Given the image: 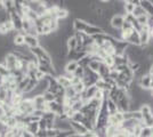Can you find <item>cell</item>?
<instances>
[{
	"label": "cell",
	"instance_id": "obj_5",
	"mask_svg": "<svg viewBox=\"0 0 153 137\" xmlns=\"http://www.w3.org/2000/svg\"><path fill=\"white\" fill-rule=\"evenodd\" d=\"M47 111L51 112V113L56 114L57 117H59L63 114V104H59L56 101L51 102V103H47Z\"/></svg>",
	"mask_w": 153,
	"mask_h": 137
},
{
	"label": "cell",
	"instance_id": "obj_29",
	"mask_svg": "<svg viewBox=\"0 0 153 137\" xmlns=\"http://www.w3.org/2000/svg\"><path fill=\"white\" fill-rule=\"evenodd\" d=\"M103 63L108 66V69H113L114 67V56H106L105 59H103Z\"/></svg>",
	"mask_w": 153,
	"mask_h": 137
},
{
	"label": "cell",
	"instance_id": "obj_30",
	"mask_svg": "<svg viewBox=\"0 0 153 137\" xmlns=\"http://www.w3.org/2000/svg\"><path fill=\"white\" fill-rule=\"evenodd\" d=\"M44 98H45L46 103H51V102L56 101V95L51 93V91H46V93H44Z\"/></svg>",
	"mask_w": 153,
	"mask_h": 137
},
{
	"label": "cell",
	"instance_id": "obj_38",
	"mask_svg": "<svg viewBox=\"0 0 153 137\" xmlns=\"http://www.w3.org/2000/svg\"><path fill=\"white\" fill-rule=\"evenodd\" d=\"M39 128H40V130H47V120L44 119V118H41L40 120H39Z\"/></svg>",
	"mask_w": 153,
	"mask_h": 137
},
{
	"label": "cell",
	"instance_id": "obj_21",
	"mask_svg": "<svg viewBox=\"0 0 153 137\" xmlns=\"http://www.w3.org/2000/svg\"><path fill=\"white\" fill-rule=\"evenodd\" d=\"M105 103H106V109H108V114L111 116V114H114L118 112V106H117V103H114L113 101H111V99H106L105 101Z\"/></svg>",
	"mask_w": 153,
	"mask_h": 137
},
{
	"label": "cell",
	"instance_id": "obj_17",
	"mask_svg": "<svg viewBox=\"0 0 153 137\" xmlns=\"http://www.w3.org/2000/svg\"><path fill=\"white\" fill-rule=\"evenodd\" d=\"M38 122H39V121H38ZM38 122H32V124H26L25 131H27L29 134H31L32 136H37V134H38L39 130H40Z\"/></svg>",
	"mask_w": 153,
	"mask_h": 137
},
{
	"label": "cell",
	"instance_id": "obj_48",
	"mask_svg": "<svg viewBox=\"0 0 153 137\" xmlns=\"http://www.w3.org/2000/svg\"><path fill=\"white\" fill-rule=\"evenodd\" d=\"M0 137H5V136H4V135H0Z\"/></svg>",
	"mask_w": 153,
	"mask_h": 137
},
{
	"label": "cell",
	"instance_id": "obj_42",
	"mask_svg": "<svg viewBox=\"0 0 153 137\" xmlns=\"http://www.w3.org/2000/svg\"><path fill=\"white\" fill-rule=\"evenodd\" d=\"M121 30L122 31H131V30H134V29H133V25H131L130 23H128V22L125 21V23H123V25H122Z\"/></svg>",
	"mask_w": 153,
	"mask_h": 137
},
{
	"label": "cell",
	"instance_id": "obj_2",
	"mask_svg": "<svg viewBox=\"0 0 153 137\" xmlns=\"http://www.w3.org/2000/svg\"><path fill=\"white\" fill-rule=\"evenodd\" d=\"M54 128L57 129L59 131H71V124L70 120H65L59 117H56L55 119V124H54Z\"/></svg>",
	"mask_w": 153,
	"mask_h": 137
},
{
	"label": "cell",
	"instance_id": "obj_3",
	"mask_svg": "<svg viewBox=\"0 0 153 137\" xmlns=\"http://www.w3.org/2000/svg\"><path fill=\"white\" fill-rule=\"evenodd\" d=\"M19 59L16 57V55L14 53H8L5 57V62H6V66L8 67V70L10 72L15 71L16 69V64H17Z\"/></svg>",
	"mask_w": 153,
	"mask_h": 137
},
{
	"label": "cell",
	"instance_id": "obj_13",
	"mask_svg": "<svg viewBox=\"0 0 153 137\" xmlns=\"http://www.w3.org/2000/svg\"><path fill=\"white\" fill-rule=\"evenodd\" d=\"M100 33H104L102 27H100V26L97 25H88V27L86 29V31H85V34H87V36H89V37H94L96 34H100Z\"/></svg>",
	"mask_w": 153,
	"mask_h": 137
},
{
	"label": "cell",
	"instance_id": "obj_37",
	"mask_svg": "<svg viewBox=\"0 0 153 137\" xmlns=\"http://www.w3.org/2000/svg\"><path fill=\"white\" fill-rule=\"evenodd\" d=\"M56 117H57L56 114H54V113H51V112H49V111L45 112V113H44V116H42V118L46 119V120H55Z\"/></svg>",
	"mask_w": 153,
	"mask_h": 137
},
{
	"label": "cell",
	"instance_id": "obj_36",
	"mask_svg": "<svg viewBox=\"0 0 153 137\" xmlns=\"http://www.w3.org/2000/svg\"><path fill=\"white\" fill-rule=\"evenodd\" d=\"M140 137H151V128L149 127H143L142 130H140Z\"/></svg>",
	"mask_w": 153,
	"mask_h": 137
},
{
	"label": "cell",
	"instance_id": "obj_4",
	"mask_svg": "<svg viewBox=\"0 0 153 137\" xmlns=\"http://www.w3.org/2000/svg\"><path fill=\"white\" fill-rule=\"evenodd\" d=\"M70 124H71V129H72V131H73L74 134H76V135L85 136V135L88 133L87 128H86L82 124H80V122H76V121L70 120Z\"/></svg>",
	"mask_w": 153,
	"mask_h": 137
},
{
	"label": "cell",
	"instance_id": "obj_33",
	"mask_svg": "<svg viewBox=\"0 0 153 137\" xmlns=\"http://www.w3.org/2000/svg\"><path fill=\"white\" fill-rule=\"evenodd\" d=\"M74 78H78L80 80H82L85 78V67H81V66H78V69L74 72Z\"/></svg>",
	"mask_w": 153,
	"mask_h": 137
},
{
	"label": "cell",
	"instance_id": "obj_49",
	"mask_svg": "<svg viewBox=\"0 0 153 137\" xmlns=\"http://www.w3.org/2000/svg\"><path fill=\"white\" fill-rule=\"evenodd\" d=\"M129 137H134V136H133V135H131V136H129Z\"/></svg>",
	"mask_w": 153,
	"mask_h": 137
},
{
	"label": "cell",
	"instance_id": "obj_26",
	"mask_svg": "<svg viewBox=\"0 0 153 137\" xmlns=\"http://www.w3.org/2000/svg\"><path fill=\"white\" fill-rule=\"evenodd\" d=\"M73 88H74V90H76V94H79V95H82L83 93H85V90H86V86H85V84L82 82V80L80 81V82H78L76 85L72 86Z\"/></svg>",
	"mask_w": 153,
	"mask_h": 137
},
{
	"label": "cell",
	"instance_id": "obj_23",
	"mask_svg": "<svg viewBox=\"0 0 153 137\" xmlns=\"http://www.w3.org/2000/svg\"><path fill=\"white\" fill-rule=\"evenodd\" d=\"M135 5L131 2V0H126L125 1V5H123V8H125V13L126 14H133L135 10Z\"/></svg>",
	"mask_w": 153,
	"mask_h": 137
},
{
	"label": "cell",
	"instance_id": "obj_39",
	"mask_svg": "<svg viewBox=\"0 0 153 137\" xmlns=\"http://www.w3.org/2000/svg\"><path fill=\"white\" fill-rule=\"evenodd\" d=\"M108 78L111 79V80H113V81H117V80H118V78H119V72H117L114 69H112V70H111V72H110Z\"/></svg>",
	"mask_w": 153,
	"mask_h": 137
},
{
	"label": "cell",
	"instance_id": "obj_34",
	"mask_svg": "<svg viewBox=\"0 0 153 137\" xmlns=\"http://www.w3.org/2000/svg\"><path fill=\"white\" fill-rule=\"evenodd\" d=\"M137 20V22L140 23V25H147V23H149V20H150V16L147 15V14H145V15H142V16H140V17H137L136 19Z\"/></svg>",
	"mask_w": 153,
	"mask_h": 137
},
{
	"label": "cell",
	"instance_id": "obj_7",
	"mask_svg": "<svg viewBox=\"0 0 153 137\" xmlns=\"http://www.w3.org/2000/svg\"><path fill=\"white\" fill-rule=\"evenodd\" d=\"M13 31H15V30H14L13 23L10 22V20H7L5 22H1L0 23V36L5 37L7 34L12 33Z\"/></svg>",
	"mask_w": 153,
	"mask_h": 137
},
{
	"label": "cell",
	"instance_id": "obj_46",
	"mask_svg": "<svg viewBox=\"0 0 153 137\" xmlns=\"http://www.w3.org/2000/svg\"><path fill=\"white\" fill-rule=\"evenodd\" d=\"M151 137H153V127L151 128Z\"/></svg>",
	"mask_w": 153,
	"mask_h": 137
},
{
	"label": "cell",
	"instance_id": "obj_11",
	"mask_svg": "<svg viewBox=\"0 0 153 137\" xmlns=\"http://www.w3.org/2000/svg\"><path fill=\"white\" fill-rule=\"evenodd\" d=\"M140 46L143 48H145L151 44V36H150V31L146 30H140Z\"/></svg>",
	"mask_w": 153,
	"mask_h": 137
},
{
	"label": "cell",
	"instance_id": "obj_41",
	"mask_svg": "<svg viewBox=\"0 0 153 137\" xmlns=\"http://www.w3.org/2000/svg\"><path fill=\"white\" fill-rule=\"evenodd\" d=\"M46 78V74L45 73H42L41 71H37L36 72V74H34V79L37 80V81H41V80H44Z\"/></svg>",
	"mask_w": 153,
	"mask_h": 137
},
{
	"label": "cell",
	"instance_id": "obj_15",
	"mask_svg": "<svg viewBox=\"0 0 153 137\" xmlns=\"http://www.w3.org/2000/svg\"><path fill=\"white\" fill-rule=\"evenodd\" d=\"M140 114H142V117H143V121L146 120V119H149V118L153 117L152 112H151V107H150V105L149 104L142 105L140 109Z\"/></svg>",
	"mask_w": 153,
	"mask_h": 137
},
{
	"label": "cell",
	"instance_id": "obj_32",
	"mask_svg": "<svg viewBox=\"0 0 153 137\" xmlns=\"http://www.w3.org/2000/svg\"><path fill=\"white\" fill-rule=\"evenodd\" d=\"M100 66H101V62H98V61H95V59H91V62L89 63V70H91L93 72H98V69H100Z\"/></svg>",
	"mask_w": 153,
	"mask_h": 137
},
{
	"label": "cell",
	"instance_id": "obj_18",
	"mask_svg": "<svg viewBox=\"0 0 153 137\" xmlns=\"http://www.w3.org/2000/svg\"><path fill=\"white\" fill-rule=\"evenodd\" d=\"M127 42L129 45H134V46H140V32L137 31H133V33L130 34V37L128 38Z\"/></svg>",
	"mask_w": 153,
	"mask_h": 137
},
{
	"label": "cell",
	"instance_id": "obj_28",
	"mask_svg": "<svg viewBox=\"0 0 153 137\" xmlns=\"http://www.w3.org/2000/svg\"><path fill=\"white\" fill-rule=\"evenodd\" d=\"M94 45V38L93 37H89L87 34L83 33L82 37V47H89V46Z\"/></svg>",
	"mask_w": 153,
	"mask_h": 137
},
{
	"label": "cell",
	"instance_id": "obj_20",
	"mask_svg": "<svg viewBox=\"0 0 153 137\" xmlns=\"http://www.w3.org/2000/svg\"><path fill=\"white\" fill-rule=\"evenodd\" d=\"M24 39H25V33L19 32L16 33V36L13 38V42L15 47H19V46L24 45Z\"/></svg>",
	"mask_w": 153,
	"mask_h": 137
},
{
	"label": "cell",
	"instance_id": "obj_44",
	"mask_svg": "<svg viewBox=\"0 0 153 137\" xmlns=\"http://www.w3.org/2000/svg\"><path fill=\"white\" fill-rule=\"evenodd\" d=\"M115 137H127V136L125 135V133H123V131H122V129L120 128V130H119V134H118V135H117Z\"/></svg>",
	"mask_w": 153,
	"mask_h": 137
},
{
	"label": "cell",
	"instance_id": "obj_40",
	"mask_svg": "<svg viewBox=\"0 0 153 137\" xmlns=\"http://www.w3.org/2000/svg\"><path fill=\"white\" fill-rule=\"evenodd\" d=\"M128 66H129V69L134 72V73H135V72H137L140 69V63H129V64H128Z\"/></svg>",
	"mask_w": 153,
	"mask_h": 137
},
{
	"label": "cell",
	"instance_id": "obj_43",
	"mask_svg": "<svg viewBox=\"0 0 153 137\" xmlns=\"http://www.w3.org/2000/svg\"><path fill=\"white\" fill-rule=\"evenodd\" d=\"M5 81H6V78H4V77L0 76V88L5 85Z\"/></svg>",
	"mask_w": 153,
	"mask_h": 137
},
{
	"label": "cell",
	"instance_id": "obj_19",
	"mask_svg": "<svg viewBox=\"0 0 153 137\" xmlns=\"http://www.w3.org/2000/svg\"><path fill=\"white\" fill-rule=\"evenodd\" d=\"M110 72H111V69H108V66L105 65L104 63H101V66H100V69H98V76H100V78L101 79H106L108 78V76H110Z\"/></svg>",
	"mask_w": 153,
	"mask_h": 137
},
{
	"label": "cell",
	"instance_id": "obj_16",
	"mask_svg": "<svg viewBox=\"0 0 153 137\" xmlns=\"http://www.w3.org/2000/svg\"><path fill=\"white\" fill-rule=\"evenodd\" d=\"M129 64V59H128L127 54L125 55H115L114 56V66H120V65H128Z\"/></svg>",
	"mask_w": 153,
	"mask_h": 137
},
{
	"label": "cell",
	"instance_id": "obj_27",
	"mask_svg": "<svg viewBox=\"0 0 153 137\" xmlns=\"http://www.w3.org/2000/svg\"><path fill=\"white\" fill-rule=\"evenodd\" d=\"M0 76L6 79L12 76V72L8 70V67L6 66V64H0Z\"/></svg>",
	"mask_w": 153,
	"mask_h": 137
},
{
	"label": "cell",
	"instance_id": "obj_10",
	"mask_svg": "<svg viewBox=\"0 0 153 137\" xmlns=\"http://www.w3.org/2000/svg\"><path fill=\"white\" fill-rule=\"evenodd\" d=\"M24 45L26 47H29L30 49L32 48H36L40 46V40H39V37H33V36H29V34H25V39H24Z\"/></svg>",
	"mask_w": 153,
	"mask_h": 137
},
{
	"label": "cell",
	"instance_id": "obj_8",
	"mask_svg": "<svg viewBox=\"0 0 153 137\" xmlns=\"http://www.w3.org/2000/svg\"><path fill=\"white\" fill-rule=\"evenodd\" d=\"M137 82H138V86H140L143 90H150V88H151V82H152V77L147 73L145 76H143L140 79H138Z\"/></svg>",
	"mask_w": 153,
	"mask_h": 137
},
{
	"label": "cell",
	"instance_id": "obj_24",
	"mask_svg": "<svg viewBox=\"0 0 153 137\" xmlns=\"http://www.w3.org/2000/svg\"><path fill=\"white\" fill-rule=\"evenodd\" d=\"M64 95H65L66 99H73L76 96V93L73 87H69V88L64 89Z\"/></svg>",
	"mask_w": 153,
	"mask_h": 137
},
{
	"label": "cell",
	"instance_id": "obj_12",
	"mask_svg": "<svg viewBox=\"0 0 153 137\" xmlns=\"http://www.w3.org/2000/svg\"><path fill=\"white\" fill-rule=\"evenodd\" d=\"M56 80H57L59 87L63 88V89H66V88H69V87H72L71 80L69 78H66L64 74H62V76H57V77H56Z\"/></svg>",
	"mask_w": 153,
	"mask_h": 137
},
{
	"label": "cell",
	"instance_id": "obj_1",
	"mask_svg": "<svg viewBox=\"0 0 153 137\" xmlns=\"http://www.w3.org/2000/svg\"><path fill=\"white\" fill-rule=\"evenodd\" d=\"M125 121V118H123V113L122 112H117L114 114H111L108 117V126H113V127H117V128H120L121 127V124Z\"/></svg>",
	"mask_w": 153,
	"mask_h": 137
},
{
	"label": "cell",
	"instance_id": "obj_50",
	"mask_svg": "<svg viewBox=\"0 0 153 137\" xmlns=\"http://www.w3.org/2000/svg\"><path fill=\"white\" fill-rule=\"evenodd\" d=\"M151 77H152V80H153V76H151Z\"/></svg>",
	"mask_w": 153,
	"mask_h": 137
},
{
	"label": "cell",
	"instance_id": "obj_35",
	"mask_svg": "<svg viewBox=\"0 0 153 137\" xmlns=\"http://www.w3.org/2000/svg\"><path fill=\"white\" fill-rule=\"evenodd\" d=\"M145 14H146V12L143 9V7L137 6V7H135V10H134V13H133V15L137 19V17H140L142 15H145Z\"/></svg>",
	"mask_w": 153,
	"mask_h": 137
},
{
	"label": "cell",
	"instance_id": "obj_31",
	"mask_svg": "<svg viewBox=\"0 0 153 137\" xmlns=\"http://www.w3.org/2000/svg\"><path fill=\"white\" fill-rule=\"evenodd\" d=\"M86 119V116L83 114V113H81V112H76L74 113V116L72 117V121H76V122H80V124H82L83 120Z\"/></svg>",
	"mask_w": 153,
	"mask_h": 137
},
{
	"label": "cell",
	"instance_id": "obj_6",
	"mask_svg": "<svg viewBox=\"0 0 153 137\" xmlns=\"http://www.w3.org/2000/svg\"><path fill=\"white\" fill-rule=\"evenodd\" d=\"M123 23H125V15L115 14L114 16L110 20V24H111V26H112L113 29H115V30H121Z\"/></svg>",
	"mask_w": 153,
	"mask_h": 137
},
{
	"label": "cell",
	"instance_id": "obj_47",
	"mask_svg": "<svg viewBox=\"0 0 153 137\" xmlns=\"http://www.w3.org/2000/svg\"><path fill=\"white\" fill-rule=\"evenodd\" d=\"M150 93H151V95H152V98H153V89H150Z\"/></svg>",
	"mask_w": 153,
	"mask_h": 137
},
{
	"label": "cell",
	"instance_id": "obj_14",
	"mask_svg": "<svg viewBox=\"0 0 153 137\" xmlns=\"http://www.w3.org/2000/svg\"><path fill=\"white\" fill-rule=\"evenodd\" d=\"M78 66H79L78 62H76V61H69V62H66V64L64 66V71H65V73H69V74H74L76 70L78 69Z\"/></svg>",
	"mask_w": 153,
	"mask_h": 137
},
{
	"label": "cell",
	"instance_id": "obj_22",
	"mask_svg": "<svg viewBox=\"0 0 153 137\" xmlns=\"http://www.w3.org/2000/svg\"><path fill=\"white\" fill-rule=\"evenodd\" d=\"M65 45H66V47H68V49H69V50H76L78 42H76V39L74 38V36H73V37H71V38H68Z\"/></svg>",
	"mask_w": 153,
	"mask_h": 137
},
{
	"label": "cell",
	"instance_id": "obj_45",
	"mask_svg": "<svg viewBox=\"0 0 153 137\" xmlns=\"http://www.w3.org/2000/svg\"><path fill=\"white\" fill-rule=\"evenodd\" d=\"M149 74H150V76H153V63L151 64V66H150V70H149Z\"/></svg>",
	"mask_w": 153,
	"mask_h": 137
},
{
	"label": "cell",
	"instance_id": "obj_9",
	"mask_svg": "<svg viewBox=\"0 0 153 137\" xmlns=\"http://www.w3.org/2000/svg\"><path fill=\"white\" fill-rule=\"evenodd\" d=\"M88 25H89V24H88L86 21L80 20V19H76V20L73 21V30H74L76 32L85 33V31H86V29L88 27Z\"/></svg>",
	"mask_w": 153,
	"mask_h": 137
},
{
	"label": "cell",
	"instance_id": "obj_25",
	"mask_svg": "<svg viewBox=\"0 0 153 137\" xmlns=\"http://www.w3.org/2000/svg\"><path fill=\"white\" fill-rule=\"evenodd\" d=\"M19 124V119L16 117H9L8 120H7L6 124V128L8 129H12V128H16V126Z\"/></svg>",
	"mask_w": 153,
	"mask_h": 137
}]
</instances>
